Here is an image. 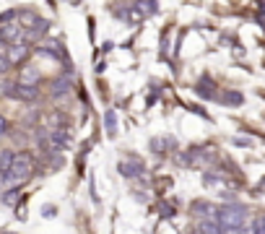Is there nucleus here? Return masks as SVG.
Listing matches in <instances>:
<instances>
[{"label":"nucleus","mask_w":265,"mask_h":234,"mask_svg":"<svg viewBox=\"0 0 265 234\" xmlns=\"http://www.w3.org/2000/svg\"><path fill=\"white\" fill-rule=\"evenodd\" d=\"M216 224L221 229H244V221H247V208L239 206V203H232V206H221L216 208Z\"/></svg>","instance_id":"1"},{"label":"nucleus","mask_w":265,"mask_h":234,"mask_svg":"<svg viewBox=\"0 0 265 234\" xmlns=\"http://www.w3.org/2000/svg\"><path fill=\"white\" fill-rule=\"evenodd\" d=\"M34 169V156L29 151H16L13 153V164H11V182H18V180H26Z\"/></svg>","instance_id":"2"},{"label":"nucleus","mask_w":265,"mask_h":234,"mask_svg":"<svg viewBox=\"0 0 265 234\" xmlns=\"http://www.w3.org/2000/svg\"><path fill=\"white\" fill-rule=\"evenodd\" d=\"M6 94H8V96H13V99H21V102H34L36 96H39V89L18 81L16 86H8V89H6Z\"/></svg>","instance_id":"3"},{"label":"nucleus","mask_w":265,"mask_h":234,"mask_svg":"<svg viewBox=\"0 0 265 234\" xmlns=\"http://www.w3.org/2000/svg\"><path fill=\"white\" fill-rule=\"evenodd\" d=\"M29 52H31L29 42H13V45H8V47H6V57L11 60V65L21 63V60H24Z\"/></svg>","instance_id":"4"},{"label":"nucleus","mask_w":265,"mask_h":234,"mask_svg":"<svg viewBox=\"0 0 265 234\" xmlns=\"http://www.w3.org/2000/svg\"><path fill=\"white\" fill-rule=\"evenodd\" d=\"M146 172V167L138 162V159H128V162H120V174L123 177H138V174H143Z\"/></svg>","instance_id":"5"},{"label":"nucleus","mask_w":265,"mask_h":234,"mask_svg":"<svg viewBox=\"0 0 265 234\" xmlns=\"http://www.w3.org/2000/svg\"><path fill=\"white\" fill-rule=\"evenodd\" d=\"M47 138H50L52 148H63V146H68V143H70V133H65L63 128H52V130L47 133Z\"/></svg>","instance_id":"6"},{"label":"nucleus","mask_w":265,"mask_h":234,"mask_svg":"<svg viewBox=\"0 0 265 234\" xmlns=\"http://www.w3.org/2000/svg\"><path fill=\"white\" fill-rule=\"evenodd\" d=\"M21 198V187H11L6 190L3 195H0V203H6V206H16V201Z\"/></svg>","instance_id":"7"},{"label":"nucleus","mask_w":265,"mask_h":234,"mask_svg":"<svg viewBox=\"0 0 265 234\" xmlns=\"http://www.w3.org/2000/svg\"><path fill=\"white\" fill-rule=\"evenodd\" d=\"M193 213L195 216H216V208L211 206V203H203V201H198V203H193Z\"/></svg>","instance_id":"8"},{"label":"nucleus","mask_w":265,"mask_h":234,"mask_svg":"<svg viewBox=\"0 0 265 234\" xmlns=\"http://www.w3.org/2000/svg\"><path fill=\"white\" fill-rule=\"evenodd\" d=\"M13 153H16V151H11V148H3V151H0V172H11Z\"/></svg>","instance_id":"9"},{"label":"nucleus","mask_w":265,"mask_h":234,"mask_svg":"<svg viewBox=\"0 0 265 234\" xmlns=\"http://www.w3.org/2000/svg\"><path fill=\"white\" fill-rule=\"evenodd\" d=\"M198 234H221V226L216 224V219L200 221V224H198Z\"/></svg>","instance_id":"10"},{"label":"nucleus","mask_w":265,"mask_h":234,"mask_svg":"<svg viewBox=\"0 0 265 234\" xmlns=\"http://www.w3.org/2000/svg\"><path fill=\"white\" fill-rule=\"evenodd\" d=\"M120 16H123L125 21H130V24H138V21H143V11H140V8H125Z\"/></svg>","instance_id":"11"},{"label":"nucleus","mask_w":265,"mask_h":234,"mask_svg":"<svg viewBox=\"0 0 265 234\" xmlns=\"http://www.w3.org/2000/svg\"><path fill=\"white\" fill-rule=\"evenodd\" d=\"M107 133H109V135L117 133V117H115V112H112V109L107 112Z\"/></svg>","instance_id":"12"},{"label":"nucleus","mask_w":265,"mask_h":234,"mask_svg":"<svg viewBox=\"0 0 265 234\" xmlns=\"http://www.w3.org/2000/svg\"><path fill=\"white\" fill-rule=\"evenodd\" d=\"M250 234H265V216H257V219L252 221V229H250Z\"/></svg>","instance_id":"13"},{"label":"nucleus","mask_w":265,"mask_h":234,"mask_svg":"<svg viewBox=\"0 0 265 234\" xmlns=\"http://www.w3.org/2000/svg\"><path fill=\"white\" fill-rule=\"evenodd\" d=\"M221 102H223V104H242V94L229 91V94H223V96H221Z\"/></svg>","instance_id":"14"},{"label":"nucleus","mask_w":265,"mask_h":234,"mask_svg":"<svg viewBox=\"0 0 265 234\" xmlns=\"http://www.w3.org/2000/svg\"><path fill=\"white\" fill-rule=\"evenodd\" d=\"M68 89H70V84L68 81H55V89H52V96H60V94H68Z\"/></svg>","instance_id":"15"},{"label":"nucleus","mask_w":265,"mask_h":234,"mask_svg":"<svg viewBox=\"0 0 265 234\" xmlns=\"http://www.w3.org/2000/svg\"><path fill=\"white\" fill-rule=\"evenodd\" d=\"M8 68H11V60H8V57L3 55V57H0V73H6Z\"/></svg>","instance_id":"16"},{"label":"nucleus","mask_w":265,"mask_h":234,"mask_svg":"<svg viewBox=\"0 0 265 234\" xmlns=\"http://www.w3.org/2000/svg\"><path fill=\"white\" fill-rule=\"evenodd\" d=\"M8 133V120H6V117H0V138H3Z\"/></svg>","instance_id":"17"},{"label":"nucleus","mask_w":265,"mask_h":234,"mask_svg":"<svg viewBox=\"0 0 265 234\" xmlns=\"http://www.w3.org/2000/svg\"><path fill=\"white\" fill-rule=\"evenodd\" d=\"M42 213H45L47 219H52V216H55V206H45V208H42Z\"/></svg>","instance_id":"18"},{"label":"nucleus","mask_w":265,"mask_h":234,"mask_svg":"<svg viewBox=\"0 0 265 234\" xmlns=\"http://www.w3.org/2000/svg\"><path fill=\"white\" fill-rule=\"evenodd\" d=\"M6 234H16V231H6Z\"/></svg>","instance_id":"19"},{"label":"nucleus","mask_w":265,"mask_h":234,"mask_svg":"<svg viewBox=\"0 0 265 234\" xmlns=\"http://www.w3.org/2000/svg\"><path fill=\"white\" fill-rule=\"evenodd\" d=\"M0 185H3V177H0Z\"/></svg>","instance_id":"20"}]
</instances>
